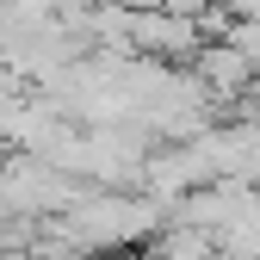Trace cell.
Returning a JSON list of instances; mask_svg holds the SVG:
<instances>
[{
  "label": "cell",
  "instance_id": "cell-1",
  "mask_svg": "<svg viewBox=\"0 0 260 260\" xmlns=\"http://www.w3.org/2000/svg\"><path fill=\"white\" fill-rule=\"evenodd\" d=\"M192 81H199L211 100H242V93L260 81V62L242 44H230V38H205L199 56H192Z\"/></svg>",
  "mask_w": 260,
  "mask_h": 260
}]
</instances>
